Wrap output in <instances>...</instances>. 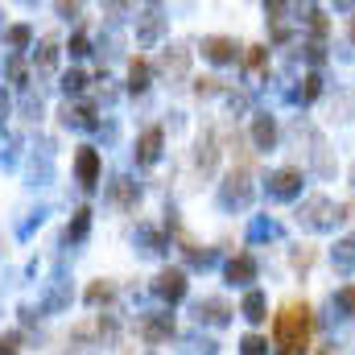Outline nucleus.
Segmentation results:
<instances>
[{"label": "nucleus", "mask_w": 355, "mask_h": 355, "mask_svg": "<svg viewBox=\"0 0 355 355\" xmlns=\"http://www.w3.org/2000/svg\"><path fill=\"white\" fill-rule=\"evenodd\" d=\"M54 58H58V42H54V37H46V42H42V50H37V67H42V71H50V67H54Z\"/></svg>", "instance_id": "obj_21"}, {"label": "nucleus", "mask_w": 355, "mask_h": 355, "mask_svg": "<svg viewBox=\"0 0 355 355\" xmlns=\"http://www.w3.org/2000/svg\"><path fill=\"white\" fill-rule=\"evenodd\" d=\"M310 265H314V248H310V244H302V248L293 252V268H297V272H306Z\"/></svg>", "instance_id": "obj_27"}, {"label": "nucleus", "mask_w": 355, "mask_h": 355, "mask_svg": "<svg viewBox=\"0 0 355 355\" xmlns=\"http://www.w3.org/2000/svg\"><path fill=\"white\" fill-rule=\"evenodd\" d=\"M198 166H202V170L215 166V132H211V128H207L202 141H198Z\"/></svg>", "instance_id": "obj_19"}, {"label": "nucleus", "mask_w": 355, "mask_h": 355, "mask_svg": "<svg viewBox=\"0 0 355 355\" xmlns=\"http://www.w3.org/2000/svg\"><path fill=\"white\" fill-rule=\"evenodd\" d=\"M8 46H17V50L29 46V29H25V25H12V29H8Z\"/></svg>", "instance_id": "obj_30"}, {"label": "nucleus", "mask_w": 355, "mask_h": 355, "mask_svg": "<svg viewBox=\"0 0 355 355\" xmlns=\"http://www.w3.org/2000/svg\"><path fill=\"white\" fill-rule=\"evenodd\" d=\"M112 198H116L120 207H132V202H137V182H128V178H116V182H112Z\"/></svg>", "instance_id": "obj_18"}, {"label": "nucleus", "mask_w": 355, "mask_h": 355, "mask_svg": "<svg viewBox=\"0 0 355 355\" xmlns=\"http://www.w3.org/2000/svg\"><path fill=\"white\" fill-rule=\"evenodd\" d=\"M17 352H21V335H17V331L0 335V355H17Z\"/></svg>", "instance_id": "obj_28"}, {"label": "nucleus", "mask_w": 355, "mask_h": 355, "mask_svg": "<svg viewBox=\"0 0 355 355\" xmlns=\"http://www.w3.org/2000/svg\"><path fill=\"white\" fill-rule=\"evenodd\" d=\"M240 355H268V339H261V335H244Z\"/></svg>", "instance_id": "obj_24"}, {"label": "nucleus", "mask_w": 355, "mask_h": 355, "mask_svg": "<svg viewBox=\"0 0 355 355\" xmlns=\"http://www.w3.org/2000/svg\"><path fill=\"white\" fill-rule=\"evenodd\" d=\"M186 62H190V54H186V50H174V54H166V58H162V67H166L170 75H186Z\"/></svg>", "instance_id": "obj_22"}, {"label": "nucleus", "mask_w": 355, "mask_h": 355, "mask_svg": "<svg viewBox=\"0 0 355 355\" xmlns=\"http://www.w3.org/2000/svg\"><path fill=\"white\" fill-rule=\"evenodd\" d=\"M0 116H4V99H0Z\"/></svg>", "instance_id": "obj_35"}, {"label": "nucleus", "mask_w": 355, "mask_h": 355, "mask_svg": "<svg viewBox=\"0 0 355 355\" xmlns=\"http://www.w3.org/2000/svg\"><path fill=\"white\" fill-rule=\"evenodd\" d=\"M141 335H145V343H166L174 335V318L170 314H149L141 322Z\"/></svg>", "instance_id": "obj_7"}, {"label": "nucleus", "mask_w": 355, "mask_h": 355, "mask_svg": "<svg viewBox=\"0 0 355 355\" xmlns=\"http://www.w3.org/2000/svg\"><path fill=\"white\" fill-rule=\"evenodd\" d=\"M87 232H91V211H87V207H79V211H75V223L67 227V244L87 240Z\"/></svg>", "instance_id": "obj_15"}, {"label": "nucleus", "mask_w": 355, "mask_h": 355, "mask_svg": "<svg viewBox=\"0 0 355 355\" xmlns=\"http://www.w3.org/2000/svg\"><path fill=\"white\" fill-rule=\"evenodd\" d=\"M145 87H149V62L132 58V67H128V91H145Z\"/></svg>", "instance_id": "obj_17"}, {"label": "nucleus", "mask_w": 355, "mask_h": 355, "mask_svg": "<svg viewBox=\"0 0 355 355\" xmlns=\"http://www.w3.org/2000/svg\"><path fill=\"white\" fill-rule=\"evenodd\" d=\"M227 281L232 285H248V281H257V261L244 252V257H236L232 265H227Z\"/></svg>", "instance_id": "obj_11"}, {"label": "nucleus", "mask_w": 355, "mask_h": 355, "mask_svg": "<svg viewBox=\"0 0 355 355\" xmlns=\"http://www.w3.org/2000/svg\"><path fill=\"white\" fill-rule=\"evenodd\" d=\"M265 58H268L265 46H248V58L244 62H248V71H265Z\"/></svg>", "instance_id": "obj_26"}, {"label": "nucleus", "mask_w": 355, "mask_h": 355, "mask_svg": "<svg viewBox=\"0 0 355 355\" xmlns=\"http://www.w3.org/2000/svg\"><path fill=\"white\" fill-rule=\"evenodd\" d=\"M272 240V236H277V223H268V219H257V223H252V240Z\"/></svg>", "instance_id": "obj_29"}, {"label": "nucleus", "mask_w": 355, "mask_h": 355, "mask_svg": "<svg viewBox=\"0 0 355 355\" xmlns=\"http://www.w3.org/2000/svg\"><path fill=\"white\" fill-rule=\"evenodd\" d=\"M335 268H339V272H352L355 268V236L339 240V248H335Z\"/></svg>", "instance_id": "obj_16"}, {"label": "nucleus", "mask_w": 355, "mask_h": 355, "mask_svg": "<svg viewBox=\"0 0 355 355\" xmlns=\"http://www.w3.org/2000/svg\"><path fill=\"white\" fill-rule=\"evenodd\" d=\"M112 293H116V285H112V281H95V285L87 289V302H91V306H99V302H107Z\"/></svg>", "instance_id": "obj_23"}, {"label": "nucleus", "mask_w": 355, "mask_h": 355, "mask_svg": "<svg viewBox=\"0 0 355 355\" xmlns=\"http://www.w3.org/2000/svg\"><path fill=\"white\" fill-rule=\"evenodd\" d=\"M265 310H268L265 293H261V289H248V297H244V318H248V322H265L268 318Z\"/></svg>", "instance_id": "obj_14"}, {"label": "nucleus", "mask_w": 355, "mask_h": 355, "mask_svg": "<svg viewBox=\"0 0 355 355\" xmlns=\"http://www.w3.org/2000/svg\"><path fill=\"white\" fill-rule=\"evenodd\" d=\"M62 87H67V91H83V87H87V75H83V71H71V75L62 79Z\"/></svg>", "instance_id": "obj_31"}, {"label": "nucleus", "mask_w": 355, "mask_h": 355, "mask_svg": "<svg viewBox=\"0 0 355 355\" xmlns=\"http://www.w3.org/2000/svg\"><path fill=\"white\" fill-rule=\"evenodd\" d=\"M248 194H252V186H248V166H240V170H232V178L223 182V202L232 207H244L248 202Z\"/></svg>", "instance_id": "obj_5"}, {"label": "nucleus", "mask_w": 355, "mask_h": 355, "mask_svg": "<svg viewBox=\"0 0 355 355\" xmlns=\"http://www.w3.org/2000/svg\"><path fill=\"white\" fill-rule=\"evenodd\" d=\"M252 141H257V149H272V141H277L272 116H257V120H252Z\"/></svg>", "instance_id": "obj_12"}, {"label": "nucleus", "mask_w": 355, "mask_h": 355, "mask_svg": "<svg viewBox=\"0 0 355 355\" xmlns=\"http://www.w3.org/2000/svg\"><path fill=\"white\" fill-rule=\"evenodd\" d=\"M310 306L306 302H285L281 306V314H277V322H272V343H277V352L285 355H297L310 347Z\"/></svg>", "instance_id": "obj_1"}, {"label": "nucleus", "mask_w": 355, "mask_h": 355, "mask_svg": "<svg viewBox=\"0 0 355 355\" xmlns=\"http://www.w3.org/2000/svg\"><path fill=\"white\" fill-rule=\"evenodd\" d=\"M318 355H331V352H318Z\"/></svg>", "instance_id": "obj_37"}, {"label": "nucleus", "mask_w": 355, "mask_h": 355, "mask_svg": "<svg viewBox=\"0 0 355 355\" xmlns=\"http://www.w3.org/2000/svg\"><path fill=\"white\" fill-rule=\"evenodd\" d=\"M153 289H157V297H166V302H182V297H186V272H182V268H166V272H157Z\"/></svg>", "instance_id": "obj_3"}, {"label": "nucleus", "mask_w": 355, "mask_h": 355, "mask_svg": "<svg viewBox=\"0 0 355 355\" xmlns=\"http://www.w3.org/2000/svg\"><path fill=\"white\" fill-rule=\"evenodd\" d=\"M352 42H355V25H352Z\"/></svg>", "instance_id": "obj_36"}, {"label": "nucleus", "mask_w": 355, "mask_h": 355, "mask_svg": "<svg viewBox=\"0 0 355 355\" xmlns=\"http://www.w3.org/2000/svg\"><path fill=\"white\" fill-rule=\"evenodd\" d=\"M75 174L83 186H95L99 182V153L95 149H79V157H75Z\"/></svg>", "instance_id": "obj_9"}, {"label": "nucleus", "mask_w": 355, "mask_h": 355, "mask_svg": "<svg viewBox=\"0 0 355 355\" xmlns=\"http://www.w3.org/2000/svg\"><path fill=\"white\" fill-rule=\"evenodd\" d=\"M194 91H198V95H215V91H219V79H198Z\"/></svg>", "instance_id": "obj_33"}, {"label": "nucleus", "mask_w": 355, "mask_h": 355, "mask_svg": "<svg viewBox=\"0 0 355 355\" xmlns=\"http://www.w3.org/2000/svg\"><path fill=\"white\" fill-rule=\"evenodd\" d=\"M202 54H207L211 62H232V58H236V42H232V37H207V42H202Z\"/></svg>", "instance_id": "obj_10"}, {"label": "nucleus", "mask_w": 355, "mask_h": 355, "mask_svg": "<svg viewBox=\"0 0 355 355\" xmlns=\"http://www.w3.org/2000/svg\"><path fill=\"white\" fill-rule=\"evenodd\" d=\"M297 190H302V170H293V166H285V170H277L268 178V194L272 198H293Z\"/></svg>", "instance_id": "obj_4"}, {"label": "nucleus", "mask_w": 355, "mask_h": 355, "mask_svg": "<svg viewBox=\"0 0 355 355\" xmlns=\"http://www.w3.org/2000/svg\"><path fill=\"white\" fill-rule=\"evenodd\" d=\"M297 219H302V227H310V232H327V227H335L343 215H339V207H335L331 198L314 194V198H306V202H302Z\"/></svg>", "instance_id": "obj_2"}, {"label": "nucleus", "mask_w": 355, "mask_h": 355, "mask_svg": "<svg viewBox=\"0 0 355 355\" xmlns=\"http://www.w3.org/2000/svg\"><path fill=\"white\" fill-rule=\"evenodd\" d=\"M318 91H322V79H318V75H306V79H302V87L293 91V99H302V103H310V99H314Z\"/></svg>", "instance_id": "obj_20"}, {"label": "nucleus", "mask_w": 355, "mask_h": 355, "mask_svg": "<svg viewBox=\"0 0 355 355\" xmlns=\"http://www.w3.org/2000/svg\"><path fill=\"white\" fill-rule=\"evenodd\" d=\"M62 120L67 124H75V128H95V107L91 103H79V107H62Z\"/></svg>", "instance_id": "obj_13"}, {"label": "nucleus", "mask_w": 355, "mask_h": 355, "mask_svg": "<svg viewBox=\"0 0 355 355\" xmlns=\"http://www.w3.org/2000/svg\"><path fill=\"white\" fill-rule=\"evenodd\" d=\"M71 54H75V58H83V54H87V37H83V33H75V37H71Z\"/></svg>", "instance_id": "obj_32"}, {"label": "nucleus", "mask_w": 355, "mask_h": 355, "mask_svg": "<svg viewBox=\"0 0 355 355\" xmlns=\"http://www.w3.org/2000/svg\"><path fill=\"white\" fill-rule=\"evenodd\" d=\"M227 314H232V306H227L223 297H202V302L194 306V318H198V322H215V327H219V322H227Z\"/></svg>", "instance_id": "obj_8"}, {"label": "nucleus", "mask_w": 355, "mask_h": 355, "mask_svg": "<svg viewBox=\"0 0 355 355\" xmlns=\"http://www.w3.org/2000/svg\"><path fill=\"white\" fill-rule=\"evenodd\" d=\"M157 33H162V17H157V12H149V17H145V25H141V42H153Z\"/></svg>", "instance_id": "obj_25"}, {"label": "nucleus", "mask_w": 355, "mask_h": 355, "mask_svg": "<svg viewBox=\"0 0 355 355\" xmlns=\"http://www.w3.org/2000/svg\"><path fill=\"white\" fill-rule=\"evenodd\" d=\"M162 141H166L162 128H145L141 141H137V162H141V166H153V162L162 157Z\"/></svg>", "instance_id": "obj_6"}, {"label": "nucleus", "mask_w": 355, "mask_h": 355, "mask_svg": "<svg viewBox=\"0 0 355 355\" xmlns=\"http://www.w3.org/2000/svg\"><path fill=\"white\" fill-rule=\"evenodd\" d=\"M339 297H343V302H347V306H352V310H355V285H352V289H343Z\"/></svg>", "instance_id": "obj_34"}]
</instances>
